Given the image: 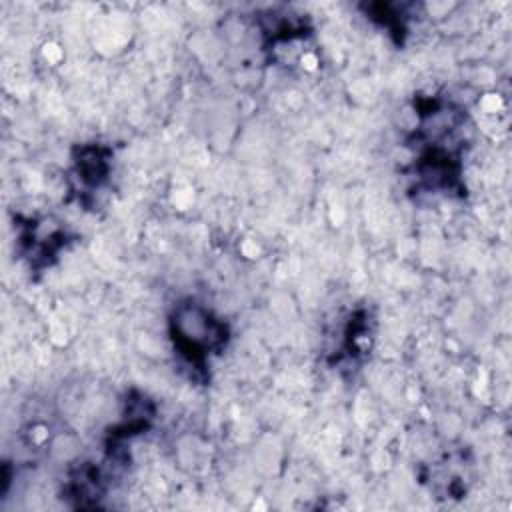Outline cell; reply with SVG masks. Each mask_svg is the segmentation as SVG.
Segmentation results:
<instances>
[{"label": "cell", "instance_id": "3", "mask_svg": "<svg viewBox=\"0 0 512 512\" xmlns=\"http://www.w3.org/2000/svg\"><path fill=\"white\" fill-rule=\"evenodd\" d=\"M16 228H18V236H16L18 252L34 272H42L44 268H48L70 240L66 228L46 218L18 220Z\"/></svg>", "mask_w": 512, "mask_h": 512}, {"label": "cell", "instance_id": "1", "mask_svg": "<svg viewBox=\"0 0 512 512\" xmlns=\"http://www.w3.org/2000/svg\"><path fill=\"white\" fill-rule=\"evenodd\" d=\"M412 178L428 192H460L462 110L434 98L418 100Z\"/></svg>", "mask_w": 512, "mask_h": 512}, {"label": "cell", "instance_id": "4", "mask_svg": "<svg viewBox=\"0 0 512 512\" xmlns=\"http://www.w3.org/2000/svg\"><path fill=\"white\" fill-rule=\"evenodd\" d=\"M112 152L100 144H84L78 148L74 158V178L78 180V190L84 196H92L100 190L110 176Z\"/></svg>", "mask_w": 512, "mask_h": 512}, {"label": "cell", "instance_id": "2", "mask_svg": "<svg viewBox=\"0 0 512 512\" xmlns=\"http://www.w3.org/2000/svg\"><path fill=\"white\" fill-rule=\"evenodd\" d=\"M168 332L178 358L198 374H206L212 356H218L230 336L228 324L194 298L174 304Z\"/></svg>", "mask_w": 512, "mask_h": 512}]
</instances>
